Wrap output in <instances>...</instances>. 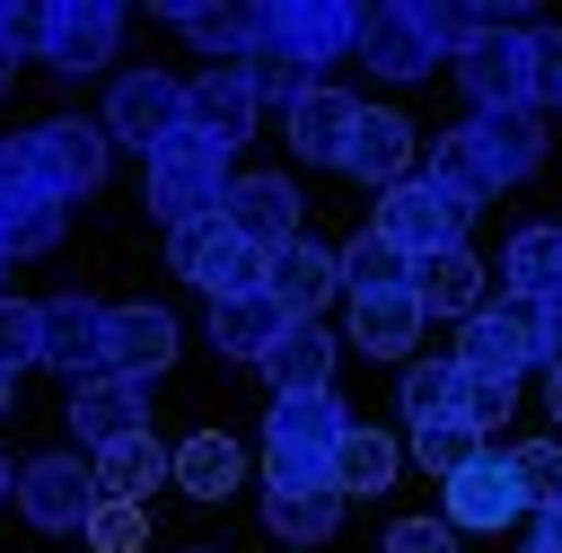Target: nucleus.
I'll return each instance as SVG.
<instances>
[{
  "label": "nucleus",
  "instance_id": "1",
  "mask_svg": "<svg viewBox=\"0 0 562 553\" xmlns=\"http://www.w3.org/2000/svg\"><path fill=\"white\" fill-rule=\"evenodd\" d=\"M351 430L342 395H272L263 413V483L281 492H325V465H334V439Z\"/></svg>",
  "mask_w": 562,
  "mask_h": 553
},
{
  "label": "nucleus",
  "instance_id": "2",
  "mask_svg": "<svg viewBox=\"0 0 562 553\" xmlns=\"http://www.w3.org/2000/svg\"><path fill=\"white\" fill-rule=\"evenodd\" d=\"M18 167H26V184H35L53 211H70L79 193H97V184H105L114 140H105L97 123H79V114H53V123L18 132Z\"/></svg>",
  "mask_w": 562,
  "mask_h": 553
},
{
  "label": "nucleus",
  "instance_id": "3",
  "mask_svg": "<svg viewBox=\"0 0 562 553\" xmlns=\"http://www.w3.org/2000/svg\"><path fill=\"white\" fill-rule=\"evenodd\" d=\"M228 149L220 140H202V132H167L158 149H149V211L167 219V228H193V219H220V193H228Z\"/></svg>",
  "mask_w": 562,
  "mask_h": 553
},
{
  "label": "nucleus",
  "instance_id": "4",
  "mask_svg": "<svg viewBox=\"0 0 562 553\" xmlns=\"http://www.w3.org/2000/svg\"><path fill=\"white\" fill-rule=\"evenodd\" d=\"M404 263H422V255H448V246H465V228H474V202H457L439 176H404V184H386L378 193V219H369Z\"/></svg>",
  "mask_w": 562,
  "mask_h": 553
},
{
  "label": "nucleus",
  "instance_id": "5",
  "mask_svg": "<svg viewBox=\"0 0 562 553\" xmlns=\"http://www.w3.org/2000/svg\"><path fill=\"white\" fill-rule=\"evenodd\" d=\"M360 44V9L351 0H263L255 9V53H281L299 70L325 79V61H342Z\"/></svg>",
  "mask_w": 562,
  "mask_h": 553
},
{
  "label": "nucleus",
  "instance_id": "6",
  "mask_svg": "<svg viewBox=\"0 0 562 553\" xmlns=\"http://www.w3.org/2000/svg\"><path fill=\"white\" fill-rule=\"evenodd\" d=\"M114 53H123V9L114 0H53V9H35V61L88 79Z\"/></svg>",
  "mask_w": 562,
  "mask_h": 553
},
{
  "label": "nucleus",
  "instance_id": "7",
  "mask_svg": "<svg viewBox=\"0 0 562 553\" xmlns=\"http://www.w3.org/2000/svg\"><path fill=\"white\" fill-rule=\"evenodd\" d=\"M439 518L457 535H501L509 518H527V492L509 474V448H474L448 483H439Z\"/></svg>",
  "mask_w": 562,
  "mask_h": 553
},
{
  "label": "nucleus",
  "instance_id": "8",
  "mask_svg": "<svg viewBox=\"0 0 562 553\" xmlns=\"http://www.w3.org/2000/svg\"><path fill=\"white\" fill-rule=\"evenodd\" d=\"M448 70H457L474 114H536V53H527V35H474Z\"/></svg>",
  "mask_w": 562,
  "mask_h": 553
},
{
  "label": "nucleus",
  "instance_id": "9",
  "mask_svg": "<svg viewBox=\"0 0 562 553\" xmlns=\"http://www.w3.org/2000/svg\"><path fill=\"white\" fill-rule=\"evenodd\" d=\"M167 272H184L193 290L211 298H237V290H263V255L228 228V219H193V228H167Z\"/></svg>",
  "mask_w": 562,
  "mask_h": 553
},
{
  "label": "nucleus",
  "instance_id": "10",
  "mask_svg": "<svg viewBox=\"0 0 562 553\" xmlns=\"http://www.w3.org/2000/svg\"><path fill=\"white\" fill-rule=\"evenodd\" d=\"M457 334H465V342H457L448 360H457L465 377H501V386H518V377L536 369V307H518V298H501V307L483 298Z\"/></svg>",
  "mask_w": 562,
  "mask_h": 553
},
{
  "label": "nucleus",
  "instance_id": "11",
  "mask_svg": "<svg viewBox=\"0 0 562 553\" xmlns=\"http://www.w3.org/2000/svg\"><path fill=\"white\" fill-rule=\"evenodd\" d=\"M176 123H184V79H167V70H123V79L105 88V114H97V132H105V140H132L140 158H149Z\"/></svg>",
  "mask_w": 562,
  "mask_h": 553
},
{
  "label": "nucleus",
  "instance_id": "12",
  "mask_svg": "<svg viewBox=\"0 0 562 553\" xmlns=\"http://www.w3.org/2000/svg\"><path fill=\"white\" fill-rule=\"evenodd\" d=\"M299 211H307V193H299L290 176H272V167H246V176H228V193H220V219H228L255 255L290 246V237H299Z\"/></svg>",
  "mask_w": 562,
  "mask_h": 553
},
{
  "label": "nucleus",
  "instance_id": "13",
  "mask_svg": "<svg viewBox=\"0 0 562 553\" xmlns=\"http://www.w3.org/2000/svg\"><path fill=\"white\" fill-rule=\"evenodd\" d=\"M263 298L290 316V325H325V307L342 298V272H334V246L316 237H290L263 255Z\"/></svg>",
  "mask_w": 562,
  "mask_h": 553
},
{
  "label": "nucleus",
  "instance_id": "14",
  "mask_svg": "<svg viewBox=\"0 0 562 553\" xmlns=\"http://www.w3.org/2000/svg\"><path fill=\"white\" fill-rule=\"evenodd\" d=\"M35 360L61 369V377H97V369H105V307H97L88 290L35 298Z\"/></svg>",
  "mask_w": 562,
  "mask_h": 553
},
{
  "label": "nucleus",
  "instance_id": "15",
  "mask_svg": "<svg viewBox=\"0 0 562 553\" xmlns=\"http://www.w3.org/2000/svg\"><path fill=\"white\" fill-rule=\"evenodd\" d=\"M9 500L26 509V527L35 535H79V518H88V500H97V483H88V465L79 456H26L18 465V483H9Z\"/></svg>",
  "mask_w": 562,
  "mask_h": 553
},
{
  "label": "nucleus",
  "instance_id": "16",
  "mask_svg": "<svg viewBox=\"0 0 562 553\" xmlns=\"http://www.w3.org/2000/svg\"><path fill=\"white\" fill-rule=\"evenodd\" d=\"M61 421H70V430H79V448L97 456V448H114V439L149 430V386H140V377H114V369H97V377H70V404H61Z\"/></svg>",
  "mask_w": 562,
  "mask_h": 553
},
{
  "label": "nucleus",
  "instance_id": "17",
  "mask_svg": "<svg viewBox=\"0 0 562 553\" xmlns=\"http://www.w3.org/2000/svg\"><path fill=\"white\" fill-rule=\"evenodd\" d=\"M255 88H246V61H211V70H193L184 79V132H202V140H220V149H246L255 140Z\"/></svg>",
  "mask_w": 562,
  "mask_h": 553
},
{
  "label": "nucleus",
  "instance_id": "18",
  "mask_svg": "<svg viewBox=\"0 0 562 553\" xmlns=\"http://www.w3.org/2000/svg\"><path fill=\"white\" fill-rule=\"evenodd\" d=\"M413 149H422V132H413L395 105H360V114H351V140H342L334 167H342L351 184H378V193H386V184L413 176Z\"/></svg>",
  "mask_w": 562,
  "mask_h": 553
},
{
  "label": "nucleus",
  "instance_id": "19",
  "mask_svg": "<svg viewBox=\"0 0 562 553\" xmlns=\"http://www.w3.org/2000/svg\"><path fill=\"white\" fill-rule=\"evenodd\" d=\"M457 140H465V158L483 167L492 193H501V184H527V176L544 167V132H536V114H465Z\"/></svg>",
  "mask_w": 562,
  "mask_h": 553
},
{
  "label": "nucleus",
  "instance_id": "20",
  "mask_svg": "<svg viewBox=\"0 0 562 553\" xmlns=\"http://www.w3.org/2000/svg\"><path fill=\"white\" fill-rule=\"evenodd\" d=\"M176 342H184V334H176V316H167L158 298L105 307V369H114V377H140V386H149V377L176 360Z\"/></svg>",
  "mask_w": 562,
  "mask_h": 553
},
{
  "label": "nucleus",
  "instance_id": "21",
  "mask_svg": "<svg viewBox=\"0 0 562 553\" xmlns=\"http://www.w3.org/2000/svg\"><path fill=\"white\" fill-rule=\"evenodd\" d=\"M378 79H430V61H439V44L422 35V18H413V0H386V9H360V44H351Z\"/></svg>",
  "mask_w": 562,
  "mask_h": 553
},
{
  "label": "nucleus",
  "instance_id": "22",
  "mask_svg": "<svg viewBox=\"0 0 562 553\" xmlns=\"http://www.w3.org/2000/svg\"><path fill=\"white\" fill-rule=\"evenodd\" d=\"M404 290H413V307H422V316H448V325H465V316L492 298V263H483L474 246H448V255H422Z\"/></svg>",
  "mask_w": 562,
  "mask_h": 553
},
{
  "label": "nucleus",
  "instance_id": "23",
  "mask_svg": "<svg viewBox=\"0 0 562 553\" xmlns=\"http://www.w3.org/2000/svg\"><path fill=\"white\" fill-rule=\"evenodd\" d=\"M422 307H413V290H369V298H351V316H342V351H360V360H413V342H422Z\"/></svg>",
  "mask_w": 562,
  "mask_h": 553
},
{
  "label": "nucleus",
  "instance_id": "24",
  "mask_svg": "<svg viewBox=\"0 0 562 553\" xmlns=\"http://www.w3.org/2000/svg\"><path fill=\"white\" fill-rule=\"evenodd\" d=\"M501 290L518 307H562V228L553 219H527L509 246H501Z\"/></svg>",
  "mask_w": 562,
  "mask_h": 553
},
{
  "label": "nucleus",
  "instance_id": "25",
  "mask_svg": "<svg viewBox=\"0 0 562 553\" xmlns=\"http://www.w3.org/2000/svg\"><path fill=\"white\" fill-rule=\"evenodd\" d=\"M351 114H360V97H351V88H334V79H316V88L290 105V149H299L307 167H334V158H342V140H351Z\"/></svg>",
  "mask_w": 562,
  "mask_h": 553
},
{
  "label": "nucleus",
  "instance_id": "26",
  "mask_svg": "<svg viewBox=\"0 0 562 553\" xmlns=\"http://www.w3.org/2000/svg\"><path fill=\"white\" fill-rule=\"evenodd\" d=\"M167 483H184L193 500H228V492L246 483V448H237L228 430H193V439L167 448Z\"/></svg>",
  "mask_w": 562,
  "mask_h": 553
},
{
  "label": "nucleus",
  "instance_id": "27",
  "mask_svg": "<svg viewBox=\"0 0 562 553\" xmlns=\"http://www.w3.org/2000/svg\"><path fill=\"white\" fill-rule=\"evenodd\" d=\"M395 465H404V448H395L386 430H360V421H351V430L334 439V465H325V492H334V500H378V492L395 483Z\"/></svg>",
  "mask_w": 562,
  "mask_h": 553
},
{
  "label": "nucleus",
  "instance_id": "28",
  "mask_svg": "<svg viewBox=\"0 0 562 553\" xmlns=\"http://www.w3.org/2000/svg\"><path fill=\"white\" fill-rule=\"evenodd\" d=\"M334 360H342V342H334L325 325H290V334L263 351V377H272V395H325V386H334Z\"/></svg>",
  "mask_w": 562,
  "mask_h": 553
},
{
  "label": "nucleus",
  "instance_id": "29",
  "mask_svg": "<svg viewBox=\"0 0 562 553\" xmlns=\"http://www.w3.org/2000/svg\"><path fill=\"white\" fill-rule=\"evenodd\" d=\"M290 334V316L263 298V290H237V298H211V342L228 351V360H255L263 369V351Z\"/></svg>",
  "mask_w": 562,
  "mask_h": 553
},
{
  "label": "nucleus",
  "instance_id": "30",
  "mask_svg": "<svg viewBox=\"0 0 562 553\" xmlns=\"http://www.w3.org/2000/svg\"><path fill=\"white\" fill-rule=\"evenodd\" d=\"M88 483H97V500H149L167 483V448L149 430H132V439H114V448L88 456Z\"/></svg>",
  "mask_w": 562,
  "mask_h": 553
},
{
  "label": "nucleus",
  "instance_id": "31",
  "mask_svg": "<svg viewBox=\"0 0 562 553\" xmlns=\"http://www.w3.org/2000/svg\"><path fill=\"white\" fill-rule=\"evenodd\" d=\"M457 360H404V377H395V413L413 421V430H430V421H457Z\"/></svg>",
  "mask_w": 562,
  "mask_h": 553
},
{
  "label": "nucleus",
  "instance_id": "32",
  "mask_svg": "<svg viewBox=\"0 0 562 553\" xmlns=\"http://www.w3.org/2000/svg\"><path fill=\"white\" fill-rule=\"evenodd\" d=\"M263 527L281 544H325L342 527V500L334 492H281V483H263Z\"/></svg>",
  "mask_w": 562,
  "mask_h": 553
},
{
  "label": "nucleus",
  "instance_id": "33",
  "mask_svg": "<svg viewBox=\"0 0 562 553\" xmlns=\"http://www.w3.org/2000/svg\"><path fill=\"white\" fill-rule=\"evenodd\" d=\"M184 44H202L211 61H246L255 53V9H158Z\"/></svg>",
  "mask_w": 562,
  "mask_h": 553
},
{
  "label": "nucleus",
  "instance_id": "34",
  "mask_svg": "<svg viewBox=\"0 0 562 553\" xmlns=\"http://www.w3.org/2000/svg\"><path fill=\"white\" fill-rule=\"evenodd\" d=\"M334 272H342V298H369V290H404V281H413V263H404L378 228H360L351 246H334Z\"/></svg>",
  "mask_w": 562,
  "mask_h": 553
},
{
  "label": "nucleus",
  "instance_id": "35",
  "mask_svg": "<svg viewBox=\"0 0 562 553\" xmlns=\"http://www.w3.org/2000/svg\"><path fill=\"white\" fill-rule=\"evenodd\" d=\"M88 553H149V500H88Z\"/></svg>",
  "mask_w": 562,
  "mask_h": 553
},
{
  "label": "nucleus",
  "instance_id": "36",
  "mask_svg": "<svg viewBox=\"0 0 562 553\" xmlns=\"http://www.w3.org/2000/svg\"><path fill=\"white\" fill-rule=\"evenodd\" d=\"M0 246H9V263H18V255H53V246H61V211H53L44 193L9 202V211H0Z\"/></svg>",
  "mask_w": 562,
  "mask_h": 553
},
{
  "label": "nucleus",
  "instance_id": "37",
  "mask_svg": "<svg viewBox=\"0 0 562 553\" xmlns=\"http://www.w3.org/2000/svg\"><path fill=\"white\" fill-rule=\"evenodd\" d=\"M509 413H518V386H501V377H457V421H465L474 439H492Z\"/></svg>",
  "mask_w": 562,
  "mask_h": 553
},
{
  "label": "nucleus",
  "instance_id": "38",
  "mask_svg": "<svg viewBox=\"0 0 562 553\" xmlns=\"http://www.w3.org/2000/svg\"><path fill=\"white\" fill-rule=\"evenodd\" d=\"M474 448H492V439H474L465 421H430V430H413V465H422V474H439V483H448Z\"/></svg>",
  "mask_w": 562,
  "mask_h": 553
},
{
  "label": "nucleus",
  "instance_id": "39",
  "mask_svg": "<svg viewBox=\"0 0 562 553\" xmlns=\"http://www.w3.org/2000/svg\"><path fill=\"white\" fill-rule=\"evenodd\" d=\"M509 474H518V492H527V509H544V500H562V439H527V448H509Z\"/></svg>",
  "mask_w": 562,
  "mask_h": 553
},
{
  "label": "nucleus",
  "instance_id": "40",
  "mask_svg": "<svg viewBox=\"0 0 562 553\" xmlns=\"http://www.w3.org/2000/svg\"><path fill=\"white\" fill-rule=\"evenodd\" d=\"M0 369H9V377L35 369V307L9 298V290H0Z\"/></svg>",
  "mask_w": 562,
  "mask_h": 553
},
{
  "label": "nucleus",
  "instance_id": "41",
  "mask_svg": "<svg viewBox=\"0 0 562 553\" xmlns=\"http://www.w3.org/2000/svg\"><path fill=\"white\" fill-rule=\"evenodd\" d=\"M378 553H457V527L448 518H395L378 535Z\"/></svg>",
  "mask_w": 562,
  "mask_h": 553
},
{
  "label": "nucleus",
  "instance_id": "42",
  "mask_svg": "<svg viewBox=\"0 0 562 553\" xmlns=\"http://www.w3.org/2000/svg\"><path fill=\"white\" fill-rule=\"evenodd\" d=\"M18 61H35V9H18V0H0V97H9V79H18Z\"/></svg>",
  "mask_w": 562,
  "mask_h": 553
},
{
  "label": "nucleus",
  "instance_id": "43",
  "mask_svg": "<svg viewBox=\"0 0 562 553\" xmlns=\"http://www.w3.org/2000/svg\"><path fill=\"white\" fill-rule=\"evenodd\" d=\"M527 53H536V105H562V26H536Z\"/></svg>",
  "mask_w": 562,
  "mask_h": 553
},
{
  "label": "nucleus",
  "instance_id": "44",
  "mask_svg": "<svg viewBox=\"0 0 562 553\" xmlns=\"http://www.w3.org/2000/svg\"><path fill=\"white\" fill-rule=\"evenodd\" d=\"M536 369H562V307H536Z\"/></svg>",
  "mask_w": 562,
  "mask_h": 553
},
{
  "label": "nucleus",
  "instance_id": "45",
  "mask_svg": "<svg viewBox=\"0 0 562 553\" xmlns=\"http://www.w3.org/2000/svg\"><path fill=\"white\" fill-rule=\"evenodd\" d=\"M26 193H35V184H26V167H18V140H0V211L26 202Z\"/></svg>",
  "mask_w": 562,
  "mask_h": 553
},
{
  "label": "nucleus",
  "instance_id": "46",
  "mask_svg": "<svg viewBox=\"0 0 562 553\" xmlns=\"http://www.w3.org/2000/svg\"><path fill=\"white\" fill-rule=\"evenodd\" d=\"M527 544H544V553H562V500H544V509H536V535H527Z\"/></svg>",
  "mask_w": 562,
  "mask_h": 553
},
{
  "label": "nucleus",
  "instance_id": "47",
  "mask_svg": "<svg viewBox=\"0 0 562 553\" xmlns=\"http://www.w3.org/2000/svg\"><path fill=\"white\" fill-rule=\"evenodd\" d=\"M544 413H553V430H562V369H544Z\"/></svg>",
  "mask_w": 562,
  "mask_h": 553
},
{
  "label": "nucleus",
  "instance_id": "48",
  "mask_svg": "<svg viewBox=\"0 0 562 553\" xmlns=\"http://www.w3.org/2000/svg\"><path fill=\"white\" fill-rule=\"evenodd\" d=\"M0 413H18V377L9 369H0Z\"/></svg>",
  "mask_w": 562,
  "mask_h": 553
},
{
  "label": "nucleus",
  "instance_id": "49",
  "mask_svg": "<svg viewBox=\"0 0 562 553\" xmlns=\"http://www.w3.org/2000/svg\"><path fill=\"white\" fill-rule=\"evenodd\" d=\"M9 483H18V474H9V456H0V509H9Z\"/></svg>",
  "mask_w": 562,
  "mask_h": 553
},
{
  "label": "nucleus",
  "instance_id": "50",
  "mask_svg": "<svg viewBox=\"0 0 562 553\" xmlns=\"http://www.w3.org/2000/svg\"><path fill=\"white\" fill-rule=\"evenodd\" d=\"M0 281H9V246H0Z\"/></svg>",
  "mask_w": 562,
  "mask_h": 553
},
{
  "label": "nucleus",
  "instance_id": "51",
  "mask_svg": "<svg viewBox=\"0 0 562 553\" xmlns=\"http://www.w3.org/2000/svg\"><path fill=\"white\" fill-rule=\"evenodd\" d=\"M518 553H544V544H518Z\"/></svg>",
  "mask_w": 562,
  "mask_h": 553
},
{
  "label": "nucleus",
  "instance_id": "52",
  "mask_svg": "<svg viewBox=\"0 0 562 553\" xmlns=\"http://www.w3.org/2000/svg\"><path fill=\"white\" fill-rule=\"evenodd\" d=\"M193 553H220V544H193Z\"/></svg>",
  "mask_w": 562,
  "mask_h": 553
}]
</instances>
